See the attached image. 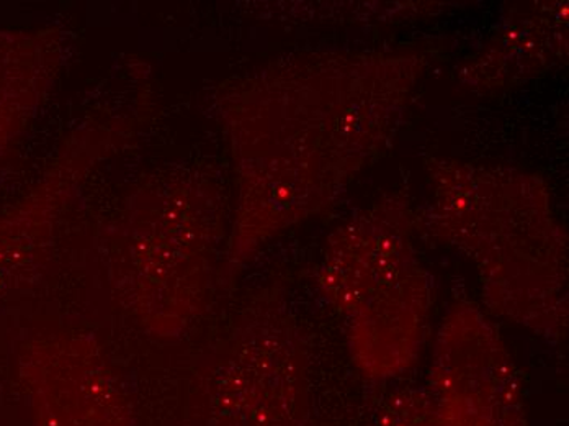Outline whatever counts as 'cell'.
<instances>
[{"label":"cell","instance_id":"6da1fadb","mask_svg":"<svg viewBox=\"0 0 569 426\" xmlns=\"http://www.w3.org/2000/svg\"><path fill=\"white\" fill-rule=\"evenodd\" d=\"M432 234L467 252L488 303L541 335L567 327V234L537 176L470 162H430Z\"/></svg>","mask_w":569,"mask_h":426},{"label":"cell","instance_id":"7a4b0ae2","mask_svg":"<svg viewBox=\"0 0 569 426\" xmlns=\"http://www.w3.org/2000/svg\"><path fill=\"white\" fill-rule=\"evenodd\" d=\"M408 200L388 197L338 228L321 287L346 321L353 361L371 379L415 365L425 341L432 280L411 241Z\"/></svg>","mask_w":569,"mask_h":426},{"label":"cell","instance_id":"3957f363","mask_svg":"<svg viewBox=\"0 0 569 426\" xmlns=\"http://www.w3.org/2000/svg\"><path fill=\"white\" fill-rule=\"evenodd\" d=\"M429 396L447 426H527L519 370L477 305L457 304L443 318Z\"/></svg>","mask_w":569,"mask_h":426},{"label":"cell","instance_id":"277c9868","mask_svg":"<svg viewBox=\"0 0 569 426\" xmlns=\"http://www.w3.org/2000/svg\"><path fill=\"white\" fill-rule=\"evenodd\" d=\"M563 9L541 7L539 12L526 13L522 20L512 22L501 34L488 44V50L481 57L475 58L473 66L463 72L473 75L481 69L498 62L496 68L481 76L473 86L488 88H505L516 81L539 75L550 68L555 61L563 58L567 50V17Z\"/></svg>","mask_w":569,"mask_h":426}]
</instances>
